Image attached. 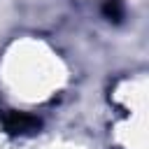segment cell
I'll return each instance as SVG.
<instances>
[{
  "mask_svg": "<svg viewBox=\"0 0 149 149\" xmlns=\"http://www.w3.org/2000/svg\"><path fill=\"white\" fill-rule=\"evenodd\" d=\"M40 126V121L30 114H23V112H9L5 114V128L9 133H30Z\"/></svg>",
  "mask_w": 149,
  "mask_h": 149,
  "instance_id": "1",
  "label": "cell"
},
{
  "mask_svg": "<svg viewBox=\"0 0 149 149\" xmlns=\"http://www.w3.org/2000/svg\"><path fill=\"white\" fill-rule=\"evenodd\" d=\"M102 12H105V16H107L109 21H121V16H123V5H121V0H107L105 7H102Z\"/></svg>",
  "mask_w": 149,
  "mask_h": 149,
  "instance_id": "2",
  "label": "cell"
}]
</instances>
